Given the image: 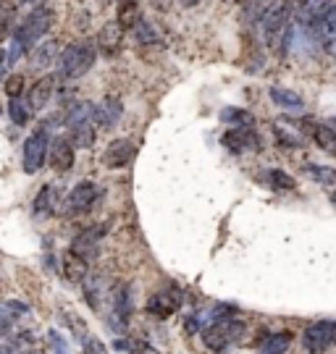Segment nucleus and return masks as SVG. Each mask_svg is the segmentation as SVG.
Listing matches in <instances>:
<instances>
[{"label": "nucleus", "mask_w": 336, "mask_h": 354, "mask_svg": "<svg viewBox=\"0 0 336 354\" xmlns=\"http://www.w3.org/2000/svg\"><path fill=\"white\" fill-rule=\"evenodd\" d=\"M278 0H242V19L245 24H260L265 13L274 8Z\"/></svg>", "instance_id": "aec40b11"}, {"label": "nucleus", "mask_w": 336, "mask_h": 354, "mask_svg": "<svg viewBox=\"0 0 336 354\" xmlns=\"http://www.w3.org/2000/svg\"><path fill=\"white\" fill-rule=\"evenodd\" d=\"M50 344L55 346V352H58V354H69V349H66V344H63V339H61V333L50 330Z\"/></svg>", "instance_id": "72a5a7b5"}, {"label": "nucleus", "mask_w": 336, "mask_h": 354, "mask_svg": "<svg viewBox=\"0 0 336 354\" xmlns=\"http://www.w3.org/2000/svg\"><path fill=\"white\" fill-rule=\"evenodd\" d=\"M48 158H50V168H53V171H58V174L71 171L76 160V147H74V142H71V137H55V140L50 142Z\"/></svg>", "instance_id": "9d476101"}, {"label": "nucleus", "mask_w": 336, "mask_h": 354, "mask_svg": "<svg viewBox=\"0 0 336 354\" xmlns=\"http://www.w3.org/2000/svg\"><path fill=\"white\" fill-rule=\"evenodd\" d=\"M98 61V48H95V39H82L69 45L58 58V76L61 79H79L85 76Z\"/></svg>", "instance_id": "7ed1b4c3"}, {"label": "nucleus", "mask_w": 336, "mask_h": 354, "mask_svg": "<svg viewBox=\"0 0 336 354\" xmlns=\"http://www.w3.org/2000/svg\"><path fill=\"white\" fill-rule=\"evenodd\" d=\"M326 55H331V58H334V61H336V42H334V45H328V48H326Z\"/></svg>", "instance_id": "e433bc0d"}, {"label": "nucleus", "mask_w": 336, "mask_h": 354, "mask_svg": "<svg viewBox=\"0 0 336 354\" xmlns=\"http://www.w3.org/2000/svg\"><path fill=\"white\" fill-rule=\"evenodd\" d=\"M53 19H55V13L42 6V8H35L29 13L24 21H19V26L13 29V48L11 53H6V61L13 64L24 50H32L39 39L48 35V29L53 26Z\"/></svg>", "instance_id": "f03ea898"}, {"label": "nucleus", "mask_w": 336, "mask_h": 354, "mask_svg": "<svg viewBox=\"0 0 336 354\" xmlns=\"http://www.w3.org/2000/svg\"><path fill=\"white\" fill-rule=\"evenodd\" d=\"M98 200V184L95 181H79L74 189L66 194L61 205V213L66 218H76V215L89 213V207Z\"/></svg>", "instance_id": "423d86ee"}, {"label": "nucleus", "mask_w": 336, "mask_h": 354, "mask_svg": "<svg viewBox=\"0 0 336 354\" xmlns=\"http://www.w3.org/2000/svg\"><path fill=\"white\" fill-rule=\"evenodd\" d=\"M3 68H6V53L0 50V74H3Z\"/></svg>", "instance_id": "4c0bfd02"}, {"label": "nucleus", "mask_w": 336, "mask_h": 354, "mask_svg": "<svg viewBox=\"0 0 336 354\" xmlns=\"http://www.w3.org/2000/svg\"><path fill=\"white\" fill-rule=\"evenodd\" d=\"M103 226H92V228H85L79 236L74 239V244H71V250H74L76 254H82L85 260H87V254H98L95 250H98V241L103 239Z\"/></svg>", "instance_id": "f3484780"}, {"label": "nucleus", "mask_w": 336, "mask_h": 354, "mask_svg": "<svg viewBox=\"0 0 336 354\" xmlns=\"http://www.w3.org/2000/svg\"><path fill=\"white\" fill-rule=\"evenodd\" d=\"M132 32H134V39H137L139 45H158V42H161L158 29L150 24V21H145V19H139L137 26H134Z\"/></svg>", "instance_id": "cd10ccee"}, {"label": "nucleus", "mask_w": 336, "mask_h": 354, "mask_svg": "<svg viewBox=\"0 0 336 354\" xmlns=\"http://www.w3.org/2000/svg\"><path fill=\"white\" fill-rule=\"evenodd\" d=\"M268 95H271L274 105L284 108V111H289V113H302V111H305V100H302V95L292 92V89L271 87V92H268Z\"/></svg>", "instance_id": "a211bd4d"}, {"label": "nucleus", "mask_w": 336, "mask_h": 354, "mask_svg": "<svg viewBox=\"0 0 336 354\" xmlns=\"http://www.w3.org/2000/svg\"><path fill=\"white\" fill-rule=\"evenodd\" d=\"M21 92H24V76L11 74L8 79H6V95H8V100H19Z\"/></svg>", "instance_id": "7c9ffc66"}, {"label": "nucleus", "mask_w": 336, "mask_h": 354, "mask_svg": "<svg viewBox=\"0 0 336 354\" xmlns=\"http://www.w3.org/2000/svg\"><path fill=\"white\" fill-rule=\"evenodd\" d=\"M48 147H50V134L48 127L35 129L24 142V171L26 174H37L45 158H48Z\"/></svg>", "instance_id": "6e6552de"}, {"label": "nucleus", "mask_w": 336, "mask_h": 354, "mask_svg": "<svg viewBox=\"0 0 336 354\" xmlns=\"http://www.w3.org/2000/svg\"><path fill=\"white\" fill-rule=\"evenodd\" d=\"M95 48H98V53H103L105 58H116V55L121 53V48H124V29L116 24V21H105V24L100 26Z\"/></svg>", "instance_id": "9b49d317"}, {"label": "nucleus", "mask_w": 336, "mask_h": 354, "mask_svg": "<svg viewBox=\"0 0 336 354\" xmlns=\"http://www.w3.org/2000/svg\"><path fill=\"white\" fill-rule=\"evenodd\" d=\"M179 302L182 297L176 294H168V291H161V294H152L148 299V315L158 317V320H168L179 310Z\"/></svg>", "instance_id": "4468645a"}, {"label": "nucleus", "mask_w": 336, "mask_h": 354, "mask_svg": "<svg viewBox=\"0 0 336 354\" xmlns=\"http://www.w3.org/2000/svg\"><path fill=\"white\" fill-rule=\"evenodd\" d=\"M121 100H116V97H105V100L95 105V127L100 129H111L116 127V121L121 118Z\"/></svg>", "instance_id": "2eb2a0df"}, {"label": "nucleus", "mask_w": 336, "mask_h": 354, "mask_svg": "<svg viewBox=\"0 0 336 354\" xmlns=\"http://www.w3.org/2000/svg\"><path fill=\"white\" fill-rule=\"evenodd\" d=\"M336 344V323L334 320H318L305 328L302 333V346L308 354H324Z\"/></svg>", "instance_id": "0eeeda50"}, {"label": "nucleus", "mask_w": 336, "mask_h": 354, "mask_svg": "<svg viewBox=\"0 0 336 354\" xmlns=\"http://www.w3.org/2000/svg\"><path fill=\"white\" fill-rule=\"evenodd\" d=\"M55 84H58L55 76H42V79H37L32 84V89L26 92V108H29V113H37V111H42L48 105L53 92H55Z\"/></svg>", "instance_id": "ddd939ff"}, {"label": "nucleus", "mask_w": 336, "mask_h": 354, "mask_svg": "<svg viewBox=\"0 0 336 354\" xmlns=\"http://www.w3.org/2000/svg\"><path fill=\"white\" fill-rule=\"evenodd\" d=\"M8 115H11V121L16 127H26V121H29V108H26V102L11 100L8 102Z\"/></svg>", "instance_id": "c85d7f7f"}, {"label": "nucleus", "mask_w": 336, "mask_h": 354, "mask_svg": "<svg viewBox=\"0 0 336 354\" xmlns=\"http://www.w3.org/2000/svg\"><path fill=\"white\" fill-rule=\"evenodd\" d=\"M245 323L237 320V317H218L215 323H211L208 328L202 330V344L211 349V352L221 354L226 352L231 344L242 342L245 336Z\"/></svg>", "instance_id": "39448f33"}, {"label": "nucleus", "mask_w": 336, "mask_h": 354, "mask_svg": "<svg viewBox=\"0 0 336 354\" xmlns=\"http://www.w3.org/2000/svg\"><path fill=\"white\" fill-rule=\"evenodd\" d=\"M55 55H58V42L55 39H50V42H39L35 45L32 50H29V61L35 68H45L55 61Z\"/></svg>", "instance_id": "4be33fe9"}, {"label": "nucleus", "mask_w": 336, "mask_h": 354, "mask_svg": "<svg viewBox=\"0 0 336 354\" xmlns=\"http://www.w3.org/2000/svg\"><path fill=\"white\" fill-rule=\"evenodd\" d=\"M292 11H294V6L289 0H278L260 21L265 48L274 53V55H287L289 53V45H292V37H294Z\"/></svg>", "instance_id": "f257e3e1"}, {"label": "nucleus", "mask_w": 336, "mask_h": 354, "mask_svg": "<svg viewBox=\"0 0 336 354\" xmlns=\"http://www.w3.org/2000/svg\"><path fill=\"white\" fill-rule=\"evenodd\" d=\"M265 178H268L271 189H276V192H292V189H297V181L289 176L287 171H281V168H268Z\"/></svg>", "instance_id": "bb28decb"}, {"label": "nucleus", "mask_w": 336, "mask_h": 354, "mask_svg": "<svg viewBox=\"0 0 336 354\" xmlns=\"http://www.w3.org/2000/svg\"><path fill=\"white\" fill-rule=\"evenodd\" d=\"M292 330H278V333H271L268 339H263L258 354H284L292 346Z\"/></svg>", "instance_id": "5701e85b"}, {"label": "nucleus", "mask_w": 336, "mask_h": 354, "mask_svg": "<svg viewBox=\"0 0 336 354\" xmlns=\"http://www.w3.org/2000/svg\"><path fill=\"white\" fill-rule=\"evenodd\" d=\"M197 3H202V0H179V6H184V8H195Z\"/></svg>", "instance_id": "c9c22d12"}, {"label": "nucleus", "mask_w": 336, "mask_h": 354, "mask_svg": "<svg viewBox=\"0 0 336 354\" xmlns=\"http://www.w3.org/2000/svg\"><path fill=\"white\" fill-rule=\"evenodd\" d=\"M221 145H224L229 152H234V155H245V152L263 150V140L258 137V131H255V129H249V127H237V129L224 131Z\"/></svg>", "instance_id": "1a4fd4ad"}, {"label": "nucleus", "mask_w": 336, "mask_h": 354, "mask_svg": "<svg viewBox=\"0 0 336 354\" xmlns=\"http://www.w3.org/2000/svg\"><path fill=\"white\" fill-rule=\"evenodd\" d=\"M221 121L224 124H229L231 129L237 127H255V115L249 113V111H245V108H224L221 111Z\"/></svg>", "instance_id": "393cba45"}, {"label": "nucleus", "mask_w": 336, "mask_h": 354, "mask_svg": "<svg viewBox=\"0 0 336 354\" xmlns=\"http://www.w3.org/2000/svg\"><path fill=\"white\" fill-rule=\"evenodd\" d=\"M0 354H24V352H21L19 344L13 342V344H3V346H0Z\"/></svg>", "instance_id": "f704fd0d"}, {"label": "nucleus", "mask_w": 336, "mask_h": 354, "mask_svg": "<svg viewBox=\"0 0 336 354\" xmlns=\"http://www.w3.org/2000/svg\"><path fill=\"white\" fill-rule=\"evenodd\" d=\"M32 210L37 218H48V215L55 213V189L45 184V187H39L37 197H35V203H32Z\"/></svg>", "instance_id": "b1692460"}, {"label": "nucleus", "mask_w": 336, "mask_h": 354, "mask_svg": "<svg viewBox=\"0 0 336 354\" xmlns=\"http://www.w3.org/2000/svg\"><path fill=\"white\" fill-rule=\"evenodd\" d=\"M63 276L71 283H82L87 279V260L82 254H76L74 250L63 252Z\"/></svg>", "instance_id": "dca6fc26"}, {"label": "nucleus", "mask_w": 336, "mask_h": 354, "mask_svg": "<svg viewBox=\"0 0 336 354\" xmlns=\"http://www.w3.org/2000/svg\"><path fill=\"white\" fill-rule=\"evenodd\" d=\"M13 320H16V315H13L11 307H0V336H6L13 328Z\"/></svg>", "instance_id": "473e14b6"}, {"label": "nucleus", "mask_w": 336, "mask_h": 354, "mask_svg": "<svg viewBox=\"0 0 336 354\" xmlns=\"http://www.w3.org/2000/svg\"><path fill=\"white\" fill-rule=\"evenodd\" d=\"M331 203H334V205H336V192H334V194H331Z\"/></svg>", "instance_id": "58836bf2"}, {"label": "nucleus", "mask_w": 336, "mask_h": 354, "mask_svg": "<svg viewBox=\"0 0 336 354\" xmlns=\"http://www.w3.org/2000/svg\"><path fill=\"white\" fill-rule=\"evenodd\" d=\"M19 3H29V0H19Z\"/></svg>", "instance_id": "ea45409f"}, {"label": "nucleus", "mask_w": 336, "mask_h": 354, "mask_svg": "<svg viewBox=\"0 0 336 354\" xmlns=\"http://www.w3.org/2000/svg\"><path fill=\"white\" fill-rule=\"evenodd\" d=\"M66 127L71 131V142L76 147H92L98 140L95 129V105L89 102H74L66 115Z\"/></svg>", "instance_id": "20e7f679"}, {"label": "nucleus", "mask_w": 336, "mask_h": 354, "mask_svg": "<svg viewBox=\"0 0 336 354\" xmlns=\"http://www.w3.org/2000/svg\"><path fill=\"white\" fill-rule=\"evenodd\" d=\"M113 313L121 320V326L129 323V317H132V286L129 283H118L113 291Z\"/></svg>", "instance_id": "6ab92c4d"}, {"label": "nucleus", "mask_w": 336, "mask_h": 354, "mask_svg": "<svg viewBox=\"0 0 336 354\" xmlns=\"http://www.w3.org/2000/svg\"><path fill=\"white\" fill-rule=\"evenodd\" d=\"M13 21V6H8L6 0H0V42L8 37Z\"/></svg>", "instance_id": "c756f323"}, {"label": "nucleus", "mask_w": 336, "mask_h": 354, "mask_svg": "<svg viewBox=\"0 0 336 354\" xmlns=\"http://www.w3.org/2000/svg\"><path fill=\"white\" fill-rule=\"evenodd\" d=\"M302 171L312 178V181H318V184H324V187H334L336 184V168H328V165H318V163H305L302 165Z\"/></svg>", "instance_id": "a878e982"}, {"label": "nucleus", "mask_w": 336, "mask_h": 354, "mask_svg": "<svg viewBox=\"0 0 336 354\" xmlns=\"http://www.w3.org/2000/svg\"><path fill=\"white\" fill-rule=\"evenodd\" d=\"M116 346H118V349H129V354H161L155 346H150L148 342H132V344L118 342Z\"/></svg>", "instance_id": "2f4dec72"}, {"label": "nucleus", "mask_w": 336, "mask_h": 354, "mask_svg": "<svg viewBox=\"0 0 336 354\" xmlns=\"http://www.w3.org/2000/svg\"><path fill=\"white\" fill-rule=\"evenodd\" d=\"M134 155H137V145L132 140H113L105 150H103V165L105 168H124L134 160Z\"/></svg>", "instance_id": "f8f14e48"}, {"label": "nucleus", "mask_w": 336, "mask_h": 354, "mask_svg": "<svg viewBox=\"0 0 336 354\" xmlns=\"http://www.w3.org/2000/svg\"><path fill=\"white\" fill-rule=\"evenodd\" d=\"M142 19L139 16V0H118V8H116V24L121 29H134L137 21Z\"/></svg>", "instance_id": "412c9836"}]
</instances>
